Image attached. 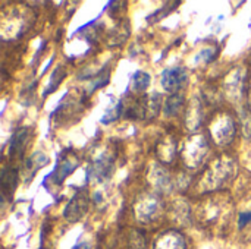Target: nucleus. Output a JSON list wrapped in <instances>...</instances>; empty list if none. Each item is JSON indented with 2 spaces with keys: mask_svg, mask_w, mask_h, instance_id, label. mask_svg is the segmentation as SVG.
Masks as SVG:
<instances>
[{
  "mask_svg": "<svg viewBox=\"0 0 251 249\" xmlns=\"http://www.w3.org/2000/svg\"><path fill=\"white\" fill-rule=\"evenodd\" d=\"M237 163L231 157H221L212 163L209 170L204 173L199 189L201 192H210L228 185L237 175Z\"/></svg>",
  "mask_w": 251,
  "mask_h": 249,
  "instance_id": "f257e3e1",
  "label": "nucleus"
},
{
  "mask_svg": "<svg viewBox=\"0 0 251 249\" xmlns=\"http://www.w3.org/2000/svg\"><path fill=\"white\" fill-rule=\"evenodd\" d=\"M207 154H209V142H207L206 136H203V135L191 136L182 148L184 163L191 169L200 167L203 164L204 158L207 157Z\"/></svg>",
  "mask_w": 251,
  "mask_h": 249,
  "instance_id": "f03ea898",
  "label": "nucleus"
},
{
  "mask_svg": "<svg viewBox=\"0 0 251 249\" xmlns=\"http://www.w3.org/2000/svg\"><path fill=\"white\" fill-rule=\"evenodd\" d=\"M115 170V158L109 153L99 154L87 169V181L94 185H101L107 182Z\"/></svg>",
  "mask_w": 251,
  "mask_h": 249,
  "instance_id": "7ed1b4c3",
  "label": "nucleus"
},
{
  "mask_svg": "<svg viewBox=\"0 0 251 249\" xmlns=\"http://www.w3.org/2000/svg\"><path fill=\"white\" fill-rule=\"evenodd\" d=\"M160 208H162V204L157 195L144 194L137 200L134 205V214L140 223H150L159 216Z\"/></svg>",
  "mask_w": 251,
  "mask_h": 249,
  "instance_id": "20e7f679",
  "label": "nucleus"
},
{
  "mask_svg": "<svg viewBox=\"0 0 251 249\" xmlns=\"http://www.w3.org/2000/svg\"><path fill=\"white\" fill-rule=\"evenodd\" d=\"M79 166V158L78 156L72 151H63L57 160V164L54 167V170L49 175V181L53 185H60L69 175L74 173V170Z\"/></svg>",
  "mask_w": 251,
  "mask_h": 249,
  "instance_id": "39448f33",
  "label": "nucleus"
},
{
  "mask_svg": "<svg viewBox=\"0 0 251 249\" xmlns=\"http://www.w3.org/2000/svg\"><path fill=\"white\" fill-rule=\"evenodd\" d=\"M235 131V120L229 114H219L210 126L212 136L218 145H228L232 142Z\"/></svg>",
  "mask_w": 251,
  "mask_h": 249,
  "instance_id": "423d86ee",
  "label": "nucleus"
},
{
  "mask_svg": "<svg viewBox=\"0 0 251 249\" xmlns=\"http://www.w3.org/2000/svg\"><path fill=\"white\" fill-rule=\"evenodd\" d=\"M160 82L166 92L176 94L188 84V70L184 66H169L162 72Z\"/></svg>",
  "mask_w": 251,
  "mask_h": 249,
  "instance_id": "0eeeda50",
  "label": "nucleus"
},
{
  "mask_svg": "<svg viewBox=\"0 0 251 249\" xmlns=\"http://www.w3.org/2000/svg\"><path fill=\"white\" fill-rule=\"evenodd\" d=\"M246 69L243 66H238L232 69L224 82V90L231 103H237L244 92V84H246Z\"/></svg>",
  "mask_w": 251,
  "mask_h": 249,
  "instance_id": "6e6552de",
  "label": "nucleus"
},
{
  "mask_svg": "<svg viewBox=\"0 0 251 249\" xmlns=\"http://www.w3.org/2000/svg\"><path fill=\"white\" fill-rule=\"evenodd\" d=\"M147 181L153 186V189L160 194H169L175 188L171 173L159 163L150 164L149 172H147Z\"/></svg>",
  "mask_w": 251,
  "mask_h": 249,
  "instance_id": "1a4fd4ad",
  "label": "nucleus"
},
{
  "mask_svg": "<svg viewBox=\"0 0 251 249\" xmlns=\"http://www.w3.org/2000/svg\"><path fill=\"white\" fill-rule=\"evenodd\" d=\"M88 210H90V198L85 192L81 191L76 192L66 204L63 210V217L71 223H76L87 216Z\"/></svg>",
  "mask_w": 251,
  "mask_h": 249,
  "instance_id": "9d476101",
  "label": "nucleus"
},
{
  "mask_svg": "<svg viewBox=\"0 0 251 249\" xmlns=\"http://www.w3.org/2000/svg\"><path fill=\"white\" fill-rule=\"evenodd\" d=\"M31 138V129L29 128H19L13 132L10 138V145H9V156L10 158H21L24 154V150L26 144L29 142Z\"/></svg>",
  "mask_w": 251,
  "mask_h": 249,
  "instance_id": "9b49d317",
  "label": "nucleus"
},
{
  "mask_svg": "<svg viewBox=\"0 0 251 249\" xmlns=\"http://www.w3.org/2000/svg\"><path fill=\"white\" fill-rule=\"evenodd\" d=\"M49 164V156L44 154L43 151H35L32 153L24 163V181L29 182L38 170H41L44 166Z\"/></svg>",
  "mask_w": 251,
  "mask_h": 249,
  "instance_id": "f8f14e48",
  "label": "nucleus"
},
{
  "mask_svg": "<svg viewBox=\"0 0 251 249\" xmlns=\"http://www.w3.org/2000/svg\"><path fill=\"white\" fill-rule=\"evenodd\" d=\"M154 249H187V242L178 230H168L156 239Z\"/></svg>",
  "mask_w": 251,
  "mask_h": 249,
  "instance_id": "ddd939ff",
  "label": "nucleus"
},
{
  "mask_svg": "<svg viewBox=\"0 0 251 249\" xmlns=\"http://www.w3.org/2000/svg\"><path fill=\"white\" fill-rule=\"evenodd\" d=\"M203 119H204V109H203V103L200 98L194 97L190 103V107H188V113H187V119H185V123H187V128L190 131H197L201 123H203Z\"/></svg>",
  "mask_w": 251,
  "mask_h": 249,
  "instance_id": "4468645a",
  "label": "nucleus"
},
{
  "mask_svg": "<svg viewBox=\"0 0 251 249\" xmlns=\"http://www.w3.org/2000/svg\"><path fill=\"white\" fill-rule=\"evenodd\" d=\"M18 185V170L15 167H4L0 178L1 194L4 198H12Z\"/></svg>",
  "mask_w": 251,
  "mask_h": 249,
  "instance_id": "2eb2a0df",
  "label": "nucleus"
},
{
  "mask_svg": "<svg viewBox=\"0 0 251 249\" xmlns=\"http://www.w3.org/2000/svg\"><path fill=\"white\" fill-rule=\"evenodd\" d=\"M176 154V144L174 139L166 138L157 145V157L165 163H172Z\"/></svg>",
  "mask_w": 251,
  "mask_h": 249,
  "instance_id": "dca6fc26",
  "label": "nucleus"
},
{
  "mask_svg": "<svg viewBox=\"0 0 251 249\" xmlns=\"http://www.w3.org/2000/svg\"><path fill=\"white\" fill-rule=\"evenodd\" d=\"M184 95L182 94H172L166 101H165V107H163V112H165V116L166 117H172V116H176L182 107H184Z\"/></svg>",
  "mask_w": 251,
  "mask_h": 249,
  "instance_id": "f3484780",
  "label": "nucleus"
},
{
  "mask_svg": "<svg viewBox=\"0 0 251 249\" xmlns=\"http://www.w3.org/2000/svg\"><path fill=\"white\" fill-rule=\"evenodd\" d=\"M66 76V70H65V66H62V65H59V66H56L54 68V70L51 72V75H50V78H49V82H47V85H46V91H44V97L46 95H49V94H51V92H54L57 88H59V85L62 84V81H63V78Z\"/></svg>",
  "mask_w": 251,
  "mask_h": 249,
  "instance_id": "a211bd4d",
  "label": "nucleus"
},
{
  "mask_svg": "<svg viewBox=\"0 0 251 249\" xmlns=\"http://www.w3.org/2000/svg\"><path fill=\"white\" fill-rule=\"evenodd\" d=\"M122 112H124V104H122V101H121V100H118V101L112 103V104L104 110V113H103V116H101L100 122H101L103 125L113 123V122H116V120L121 117Z\"/></svg>",
  "mask_w": 251,
  "mask_h": 249,
  "instance_id": "6ab92c4d",
  "label": "nucleus"
},
{
  "mask_svg": "<svg viewBox=\"0 0 251 249\" xmlns=\"http://www.w3.org/2000/svg\"><path fill=\"white\" fill-rule=\"evenodd\" d=\"M150 85V75L144 70H137L131 76V90L134 92H144Z\"/></svg>",
  "mask_w": 251,
  "mask_h": 249,
  "instance_id": "aec40b11",
  "label": "nucleus"
},
{
  "mask_svg": "<svg viewBox=\"0 0 251 249\" xmlns=\"http://www.w3.org/2000/svg\"><path fill=\"white\" fill-rule=\"evenodd\" d=\"M160 101L162 97L159 92H153L150 95H147L144 98V104H146V117H154L159 113L160 109Z\"/></svg>",
  "mask_w": 251,
  "mask_h": 249,
  "instance_id": "412c9836",
  "label": "nucleus"
},
{
  "mask_svg": "<svg viewBox=\"0 0 251 249\" xmlns=\"http://www.w3.org/2000/svg\"><path fill=\"white\" fill-rule=\"evenodd\" d=\"M128 249H147V241H146V235L138 230V229H132L129 232V238H128Z\"/></svg>",
  "mask_w": 251,
  "mask_h": 249,
  "instance_id": "4be33fe9",
  "label": "nucleus"
},
{
  "mask_svg": "<svg viewBox=\"0 0 251 249\" xmlns=\"http://www.w3.org/2000/svg\"><path fill=\"white\" fill-rule=\"evenodd\" d=\"M107 82H109V70H107V69H103V70H100L96 76H93L91 82H90L88 87L85 88V90H87V95L93 94L97 88L104 87Z\"/></svg>",
  "mask_w": 251,
  "mask_h": 249,
  "instance_id": "5701e85b",
  "label": "nucleus"
},
{
  "mask_svg": "<svg viewBox=\"0 0 251 249\" xmlns=\"http://www.w3.org/2000/svg\"><path fill=\"white\" fill-rule=\"evenodd\" d=\"M216 54H218V48L216 47H204L203 50H200L199 53H197V56H196V59H194V62L199 65H207V63H210L215 57H216Z\"/></svg>",
  "mask_w": 251,
  "mask_h": 249,
  "instance_id": "b1692460",
  "label": "nucleus"
},
{
  "mask_svg": "<svg viewBox=\"0 0 251 249\" xmlns=\"http://www.w3.org/2000/svg\"><path fill=\"white\" fill-rule=\"evenodd\" d=\"M174 214H175V220H178L179 223H190V205L184 204V203H176L174 207Z\"/></svg>",
  "mask_w": 251,
  "mask_h": 249,
  "instance_id": "393cba45",
  "label": "nucleus"
},
{
  "mask_svg": "<svg viewBox=\"0 0 251 249\" xmlns=\"http://www.w3.org/2000/svg\"><path fill=\"white\" fill-rule=\"evenodd\" d=\"M247 225H251V211H249V213H241L238 216V227L240 229H244Z\"/></svg>",
  "mask_w": 251,
  "mask_h": 249,
  "instance_id": "a878e982",
  "label": "nucleus"
},
{
  "mask_svg": "<svg viewBox=\"0 0 251 249\" xmlns=\"http://www.w3.org/2000/svg\"><path fill=\"white\" fill-rule=\"evenodd\" d=\"M72 249H91V245H90L88 242H85V241H84V242L76 244V245H75Z\"/></svg>",
  "mask_w": 251,
  "mask_h": 249,
  "instance_id": "bb28decb",
  "label": "nucleus"
},
{
  "mask_svg": "<svg viewBox=\"0 0 251 249\" xmlns=\"http://www.w3.org/2000/svg\"><path fill=\"white\" fill-rule=\"evenodd\" d=\"M249 104H250V110H251V82H250V88H249Z\"/></svg>",
  "mask_w": 251,
  "mask_h": 249,
  "instance_id": "cd10ccee",
  "label": "nucleus"
}]
</instances>
